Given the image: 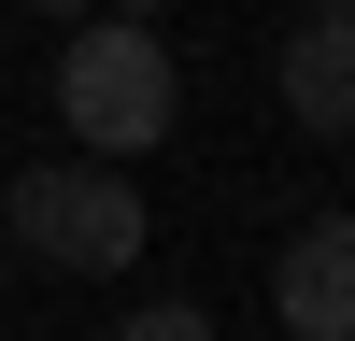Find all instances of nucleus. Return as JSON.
Here are the masks:
<instances>
[{
  "label": "nucleus",
  "mask_w": 355,
  "mask_h": 341,
  "mask_svg": "<svg viewBox=\"0 0 355 341\" xmlns=\"http://www.w3.org/2000/svg\"><path fill=\"white\" fill-rule=\"evenodd\" d=\"M142 185L128 170H100V157H43V170H15L0 185V256H43V270H71V284H114L142 256Z\"/></svg>",
  "instance_id": "2"
},
{
  "label": "nucleus",
  "mask_w": 355,
  "mask_h": 341,
  "mask_svg": "<svg viewBox=\"0 0 355 341\" xmlns=\"http://www.w3.org/2000/svg\"><path fill=\"white\" fill-rule=\"evenodd\" d=\"M100 341H214V313H199V299H142V313H114Z\"/></svg>",
  "instance_id": "5"
},
{
  "label": "nucleus",
  "mask_w": 355,
  "mask_h": 341,
  "mask_svg": "<svg viewBox=\"0 0 355 341\" xmlns=\"http://www.w3.org/2000/svg\"><path fill=\"white\" fill-rule=\"evenodd\" d=\"M171 114H185V71H171L157 15H85L71 43H57V128L100 170H128L142 142H171Z\"/></svg>",
  "instance_id": "1"
},
{
  "label": "nucleus",
  "mask_w": 355,
  "mask_h": 341,
  "mask_svg": "<svg viewBox=\"0 0 355 341\" xmlns=\"http://www.w3.org/2000/svg\"><path fill=\"white\" fill-rule=\"evenodd\" d=\"M270 313H284V341H355V213L284 227V256H270Z\"/></svg>",
  "instance_id": "3"
},
{
  "label": "nucleus",
  "mask_w": 355,
  "mask_h": 341,
  "mask_svg": "<svg viewBox=\"0 0 355 341\" xmlns=\"http://www.w3.org/2000/svg\"><path fill=\"white\" fill-rule=\"evenodd\" d=\"M28 15H57V28H85V15H100V0H28Z\"/></svg>",
  "instance_id": "6"
},
{
  "label": "nucleus",
  "mask_w": 355,
  "mask_h": 341,
  "mask_svg": "<svg viewBox=\"0 0 355 341\" xmlns=\"http://www.w3.org/2000/svg\"><path fill=\"white\" fill-rule=\"evenodd\" d=\"M299 15H355V0H299Z\"/></svg>",
  "instance_id": "7"
},
{
  "label": "nucleus",
  "mask_w": 355,
  "mask_h": 341,
  "mask_svg": "<svg viewBox=\"0 0 355 341\" xmlns=\"http://www.w3.org/2000/svg\"><path fill=\"white\" fill-rule=\"evenodd\" d=\"M284 128L355 142V15H299L284 28Z\"/></svg>",
  "instance_id": "4"
}]
</instances>
